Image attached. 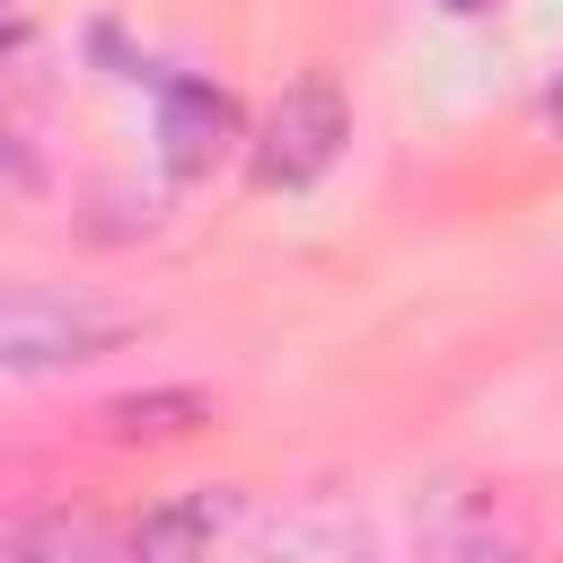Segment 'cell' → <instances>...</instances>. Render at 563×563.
Instances as JSON below:
<instances>
[{
    "label": "cell",
    "mask_w": 563,
    "mask_h": 563,
    "mask_svg": "<svg viewBox=\"0 0 563 563\" xmlns=\"http://www.w3.org/2000/svg\"><path fill=\"white\" fill-rule=\"evenodd\" d=\"M343 150V97L334 79H290L255 123V185H317Z\"/></svg>",
    "instance_id": "1"
},
{
    "label": "cell",
    "mask_w": 563,
    "mask_h": 563,
    "mask_svg": "<svg viewBox=\"0 0 563 563\" xmlns=\"http://www.w3.org/2000/svg\"><path fill=\"white\" fill-rule=\"evenodd\" d=\"M123 325L97 308H62V299H0V369H79L97 352H114Z\"/></svg>",
    "instance_id": "2"
},
{
    "label": "cell",
    "mask_w": 563,
    "mask_h": 563,
    "mask_svg": "<svg viewBox=\"0 0 563 563\" xmlns=\"http://www.w3.org/2000/svg\"><path fill=\"white\" fill-rule=\"evenodd\" d=\"M220 150H229V106H220V88L167 79V97H158V158H167V176H202Z\"/></svg>",
    "instance_id": "3"
},
{
    "label": "cell",
    "mask_w": 563,
    "mask_h": 563,
    "mask_svg": "<svg viewBox=\"0 0 563 563\" xmlns=\"http://www.w3.org/2000/svg\"><path fill=\"white\" fill-rule=\"evenodd\" d=\"M220 537H229V493H194V501H176V510L132 528L141 554H194V545H220Z\"/></svg>",
    "instance_id": "4"
},
{
    "label": "cell",
    "mask_w": 563,
    "mask_h": 563,
    "mask_svg": "<svg viewBox=\"0 0 563 563\" xmlns=\"http://www.w3.org/2000/svg\"><path fill=\"white\" fill-rule=\"evenodd\" d=\"M211 405L194 396V387H158V396H123V405H106V431L114 440H167V431H194Z\"/></svg>",
    "instance_id": "5"
},
{
    "label": "cell",
    "mask_w": 563,
    "mask_h": 563,
    "mask_svg": "<svg viewBox=\"0 0 563 563\" xmlns=\"http://www.w3.org/2000/svg\"><path fill=\"white\" fill-rule=\"evenodd\" d=\"M123 537L114 528H88V519H26V528H0V554H114Z\"/></svg>",
    "instance_id": "6"
},
{
    "label": "cell",
    "mask_w": 563,
    "mask_h": 563,
    "mask_svg": "<svg viewBox=\"0 0 563 563\" xmlns=\"http://www.w3.org/2000/svg\"><path fill=\"white\" fill-rule=\"evenodd\" d=\"M0 35H9V0H0Z\"/></svg>",
    "instance_id": "7"
},
{
    "label": "cell",
    "mask_w": 563,
    "mask_h": 563,
    "mask_svg": "<svg viewBox=\"0 0 563 563\" xmlns=\"http://www.w3.org/2000/svg\"><path fill=\"white\" fill-rule=\"evenodd\" d=\"M0 167H9V132H0Z\"/></svg>",
    "instance_id": "8"
},
{
    "label": "cell",
    "mask_w": 563,
    "mask_h": 563,
    "mask_svg": "<svg viewBox=\"0 0 563 563\" xmlns=\"http://www.w3.org/2000/svg\"><path fill=\"white\" fill-rule=\"evenodd\" d=\"M554 123H563V88H554Z\"/></svg>",
    "instance_id": "9"
}]
</instances>
